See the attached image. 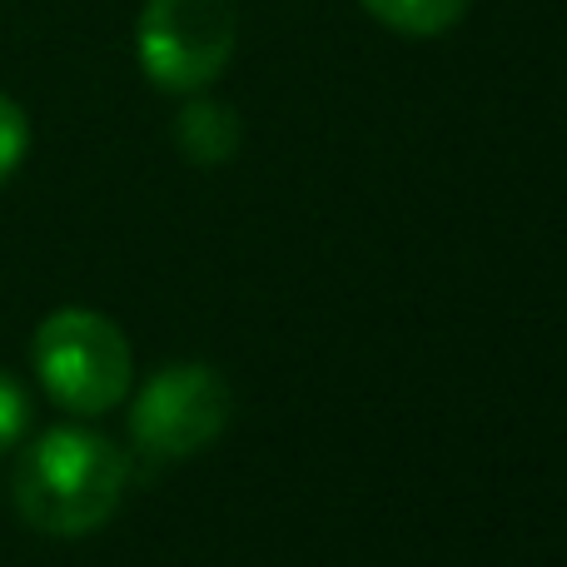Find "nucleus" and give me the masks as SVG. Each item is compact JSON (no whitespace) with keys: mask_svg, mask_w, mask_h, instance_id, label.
Listing matches in <instances>:
<instances>
[{"mask_svg":"<svg viewBox=\"0 0 567 567\" xmlns=\"http://www.w3.org/2000/svg\"><path fill=\"white\" fill-rule=\"evenodd\" d=\"M130 488V458L95 429L60 423L16 458L10 498L16 513L45 538H85L115 518Z\"/></svg>","mask_w":567,"mask_h":567,"instance_id":"1","label":"nucleus"},{"mask_svg":"<svg viewBox=\"0 0 567 567\" xmlns=\"http://www.w3.org/2000/svg\"><path fill=\"white\" fill-rule=\"evenodd\" d=\"M40 389L75 419H100L120 409L135 379V353L115 319L95 309H55L30 339Z\"/></svg>","mask_w":567,"mask_h":567,"instance_id":"2","label":"nucleus"},{"mask_svg":"<svg viewBox=\"0 0 567 567\" xmlns=\"http://www.w3.org/2000/svg\"><path fill=\"white\" fill-rule=\"evenodd\" d=\"M235 0H145L135 20V55L165 95H199L235 60Z\"/></svg>","mask_w":567,"mask_h":567,"instance_id":"3","label":"nucleus"},{"mask_svg":"<svg viewBox=\"0 0 567 567\" xmlns=\"http://www.w3.org/2000/svg\"><path fill=\"white\" fill-rule=\"evenodd\" d=\"M229 413H235V393L225 373L209 363H169L150 373L130 403V439L150 458L179 463L205 453L229 429Z\"/></svg>","mask_w":567,"mask_h":567,"instance_id":"4","label":"nucleus"},{"mask_svg":"<svg viewBox=\"0 0 567 567\" xmlns=\"http://www.w3.org/2000/svg\"><path fill=\"white\" fill-rule=\"evenodd\" d=\"M175 140L195 165H225V159L239 155V140H245V125H239L235 105L225 100H209L205 90L185 100L175 120Z\"/></svg>","mask_w":567,"mask_h":567,"instance_id":"5","label":"nucleus"},{"mask_svg":"<svg viewBox=\"0 0 567 567\" xmlns=\"http://www.w3.org/2000/svg\"><path fill=\"white\" fill-rule=\"evenodd\" d=\"M379 25L399 30V35L413 40H433V35H449L463 16H468V0H359Z\"/></svg>","mask_w":567,"mask_h":567,"instance_id":"6","label":"nucleus"},{"mask_svg":"<svg viewBox=\"0 0 567 567\" xmlns=\"http://www.w3.org/2000/svg\"><path fill=\"white\" fill-rule=\"evenodd\" d=\"M25 150H30V120H25V110L0 90V185L25 165Z\"/></svg>","mask_w":567,"mask_h":567,"instance_id":"7","label":"nucleus"},{"mask_svg":"<svg viewBox=\"0 0 567 567\" xmlns=\"http://www.w3.org/2000/svg\"><path fill=\"white\" fill-rule=\"evenodd\" d=\"M30 429V393L20 389L16 373L0 369V453H10Z\"/></svg>","mask_w":567,"mask_h":567,"instance_id":"8","label":"nucleus"}]
</instances>
